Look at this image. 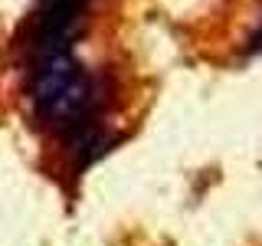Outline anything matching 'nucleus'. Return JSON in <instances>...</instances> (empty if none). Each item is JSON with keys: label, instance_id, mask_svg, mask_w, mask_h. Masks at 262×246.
<instances>
[{"label": "nucleus", "instance_id": "nucleus-1", "mask_svg": "<svg viewBox=\"0 0 262 246\" xmlns=\"http://www.w3.org/2000/svg\"><path fill=\"white\" fill-rule=\"evenodd\" d=\"M30 92L39 121L62 135L95 118V79L82 69L72 49L33 59Z\"/></svg>", "mask_w": 262, "mask_h": 246}, {"label": "nucleus", "instance_id": "nucleus-2", "mask_svg": "<svg viewBox=\"0 0 262 246\" xmlns=\"http://www.w3.org/2000/svg\"><path fill=\"white\" fill-rule=\"evenodd\" d=\"M89 0H43V10L36 13L33 27V59L49 53H66L72 49V39L79 36L82 20H85Z\"/></svg>", "mask_w": 262, "mask_h": 246}, {"label": "nucleus", "instance_id": "nucleus-3", "mask_svg": "<svg viewBox=\"0 0 262 246\" xmlns=\"http://www.w3.org/2000/svg\"><path fill=\"white\" fill-rule=\"evenodd\" d=\"M249 53H262V23H259V30L252 33V39H249Z\"/></svg>", "mask_w": 262, "mask_h": 246}]
</instances>
